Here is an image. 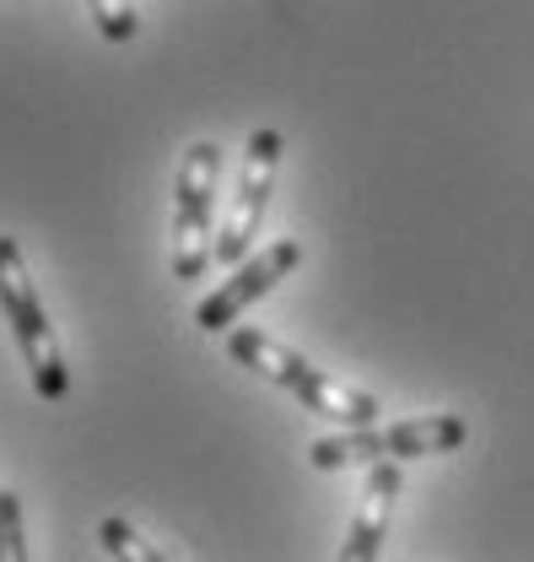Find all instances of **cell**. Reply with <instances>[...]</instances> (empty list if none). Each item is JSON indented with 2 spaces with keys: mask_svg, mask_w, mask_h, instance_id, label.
<instances>
[{
  "mask_svg": "<svg viewBox=\"0 0 534 562\" xmlns=\"http://www.w3.org/2000/svg\"><path fill=\"white\" fill-rule=\"evenodd\" d=\"M227 351H232V362H243L249 373H260L270 384H281L286 395H297L303 412L330 417V422H340V427H378V401H373L367 390H351V384H340L330 373H319L303 351L281 347L265 330H254V325L232 330V336H227Z\"/></svg>",
  "mask_w": 534,
  "mask_h": 562,
  "instance_id": "obj_1",
  "label": "cell"
},
{
  "mask_svg": "<svg viewBox=\"0 0 534 562\" xmlns=\"http://www.w3.org/2000/svg\"><path fill=\"white\" fill-rule=\"evenodd\" d=\"M465 438V417L432 412V417H410L395 422V427H351V432H334V438H314L308 460H314V471L378 465V460H432V454H454Z\"/></svg>",
  "mask_w": 534,
  "mask_h": 562,
  "instance_id": "obj_2",
  "label": "cell"
},
{
  "mask_svg": "<svg viewBox=\"0 0 534 562\" xmlns=\"http://www.w3.org/2000/svg\"><path fill=\"white\" fill-rule=\"evenodd\" d=\"M0 314L11 319V336L27 357V373H33V390L44 401H60L70 390V373H66V351L49 330V314L38 303V286L27 277V260H22V244L0 233Z\"/></svg>",
  "mask_w": 534,
  "mask_h": 562,
  "instance_id": "obj_3",
  "label": "cell"
},
{
  "mask_svg": "<svg viewBox=\"0 0 534 562\" xmlns=\"http://www.w3.org/2000/svg\"><path fill=\"white\" fill-rule=\"evenodd\" d=\"M216 184H221V146L195 140L179 162L173 184V277L195 281L216 260Z\"/></svg>",
  "mask_w": 534,
  "mask_h": 562,
  "instance_id": "obj_4",
  "label": "cell"
},
{
  "mask_svg": "<svg viewBox=\"0 0 534 562\" xmlns=\"http://www.w3.org/2000/svg\"><path fill=\"white\" fill-rule=\"evenodd\" d=\"M275 173H281V131H254L249 136V157H243V179H238V195L232 211L216 233V266H238L249 260L254 249V233H260V216L270 206V190H275Z\"/></svg>",
  "mask_w": 534,
  "mask_h": 562,
  "instance_id": "obj_5",
  "label": "cell"
},
{
  "mask_svg": "<svg viewBox=\"0 0 534 562\" xmlns=\"http://www.w3.org/2000/svg\"><path fill=\"white\" fill-rule=\"evenodd\" d=\"M297 266H303V244H297V238H275L270 249H260V255H249V260H238V266H232V277L221 281L201 308H195V325L211 330V336H216V330H227L249 303H260L270 286H275V281H286Z\"/></svg>",
  "mask_w": 534,
  "mask_h": 562,
  "instance_id": "obj_6",
  "label": "cell"
},
{
  "mask_svg": "<svg viewBox=\"0 0 534 562\" xmlns=\"http://www.w3.org/2000/svg\"><path fill=\"white\" fill-rule=\"evenodd\" d=\"M395 497H400V460H378L356 492V508H351V525H345V541H340L334 562H378Z\"/></svg>",
  "mask_w": 534,
  "mask_h": 562,
  "instance_id": "obj_7",
  "label": "cell"
},
{
  "mask_svg": "<svg viewBox=\"0 0 534 562\" xmlns=\"http://www.w3.org/2000/svg\"><path fill=\"white\" fill-rule=\"evenodd\" d=\"M98 541L109 547V558L114 562H168L140 530H135L130 519H120V514H109L103 525H98Z\"/></svg>",
  "mask_w": 534,
  "mask_h": 562,
  "instance_id": "obj_8",
  "label": "cell"
},
{
  "mask_svg": "<svg viewBox=\"0 0 534 562\" xmlns=\"http://www.w3.org/2000/svg\"><path fill=\"white\" fill-rule=\"evenodd\" d=\"M0 562H33L22 541V497L11 487H0Z\"/></svg>",
  "mask_w": 534,
  "mask_h": 562,
  "instance_id": "obj_9",
  "label": "cell"
},
{
  "mask_svg": "<svg viewBox=\"0 0 534 562\" xmlns=\"http://www.w3.org/2000/svg\"><path fill=\"white\" fill-rule=\"evenodd\" d=\"M92 5V22H98V33L103 38H114V44H125V38H135V5L130 0H87Z\"/></svg>",
  "mask_w": 534,
  "mask_h": 562,
  "instance_id": "obj_10",
  "label": "cell"
}]
</instances>
